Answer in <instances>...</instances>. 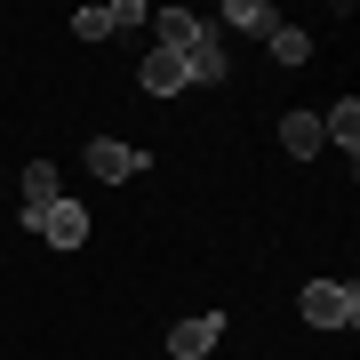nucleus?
<instances>
[{"label":"nucleus","mask_w":360,"mask_h":360,"mask_svg":"<svg viewBox=\"0 0 360 360\" xmlns=\"http://www.w3.org/2000/svg\"><path fill=\"white\" fill-rule=\"evenodd\" d=\"M153 32H160L153 49H168V56H184V49H193V40H200L208 25H200L193 8H160V16H153Z\"/></svg>","instance_id":"5"},{"label":"nucleus","mask_w":360,"mask_h":360,"mask_svg":"<svg viewBox=\"0 0 360 360\" xmlns=\"http://www.w3.org/2000/svg\"><path fill=\"white\" fill-rule=\"evenodd\" d=\"M32 232H40L49 248H80V240H89V208H80V200H56V208L32 217Z\"/></svg>","instance_id":"2"},{"label":"nucleus","mask_w":360,"mask_h":360,"mask_svg":"<svg viewBox=\"0 0 360 360\" xmlns=\"http://www.w3.org/2000/svg\"><path fill=\"white\" fill-rule=\"evenodd\" d=\"M56 200H65V184H56V168H49V160H32V168H25V193H16V208H25V224L40 217V208H56Z\"/></svg>","instance_id":"6"},{"label":"nucleus","mask_w":360,"mask_h":360,"mask_svg":"<svg viewBox=\"0 0 360 360\" xmlns=\"http://www.w3.org/2000/svg\"><path fill=\"white\" fill-rule=\"evenodd\" d=\"M72 32H80V40H112V8H80Z\"/></svg>","instance_id":"13"},{"label":"nucleus","mask_w":360,"mask_h":360,"mask_svg":"<svg viewBox=\"0 0 360 360\" xmlns=\"http://www.w3.org/2000/svg\"><path fill=\"white\" fill-rule=\"evenodd\" d=\"M304 321L312 328H352L360 321V288L352 281H312L304 288Z\"/></svg>","instance_id":"1"},{"label":"nucleus","mask_w":360,"mask_h":360,"mask_svg":"<svg viewBox=\"0 0 360 360\" xmlns=\"http://www.w3.org/2000/svg\"><path fill=\"white\" fill-rule=\"evenodd\" d=\"M272 56H281V65H304V56H312V32L304 25H272Z\"/></svg>","instance_id":"12"},{"label":"nucleus","mask_w":360,"mask_h":360,"mask_svg":"<svg viewBox=\"0 0 360 360\" xmlns=\"http://www.w3.org/2000/svg\"><path fill=\"white\" fill-rule=\"evenodd\" d=\"M224 25H240V32H257V40H272V25H281V16H272L264 0H232V8H224Z\"/></svg>","instance_id":"10"},{"label":"nucleus","mask_w":360,"mask_h":360,"mask_svg":"<svg viewBox=\"0 0 360 360\" xmlns=\"http://www.w3.org/2000/svg\"><path fill=\"white\" fill-rule=\"evenodd\" d=\"M217 336H224V312H200V321H176V328H168V352H176V360H200V352H217Z\"/></svg>","instance_id":"4"},{"label":"nucleus","mask_w":360,"mask_h":360,"mask_svg":"<svg viewBox=\"0 0 360 360\" xmlns=\"http://www.w3.org/2000/svg\"><path fill=\"white\" fill-rule=\"evenodd\" d=\"M89 176L129 184V176H144V153H136V144H120V136H96V144H89Z\"/></svg>","instance_id":"3"},{"label":"nucleus","mask_w":360,"mask_h":360,"mask_svg":"<svg viewBox=\"0 0 360 360\" xmlns=\"http://www.w3.org/2000/svg\"><path fill=\"white\" fill-rule=\"evenodd\" d=\"M184 80H224V49H217V32H200L193 49H184Z\"/></svg>","instance_id":"9"},{"label":"nucleus","mask_w":360,"mask_h":360,"mask_svg":"<svg viewBox=\"0 0 360 360\" xmlns=\"http://www.w3.org/2000/svg\"><path fill=\"white\" fill-rule=\"evenodd\" d=\"M144 89H153V96H176V89H193V80H184V56L153 49V56H144Z\"/></svg>","instance_id":"7"},{"label":"nucleus","mask_w":360,"mask_h":360,"mask_svg":"<svg viewBox=\"0 0 360 360\" xmlns=\"http://www.w3.org/2000/svg\"><path fill=\"white\" fill-rule=\"evenodd\" d=\"M321 136H328V144H345V153L360 144V104H352V96H345V104H336V112L321 120Z\"/></svg>","instance_id":"11"},{"label":"nucleus","mask_w":360,"mask_h":360,"mask_svg":"<svg viewBox=\"0 0 360 360\" xmlns=\"http://www.w3.org/2000/svg\"><path fill=\"white\" fill-rule=\"evenodd\" d=\"M281 144H288L296 160H304V153H321V144H328V136H321V112H288V120H281Z\"/></svg>","instance_id":"8"}]
</instances>
